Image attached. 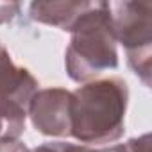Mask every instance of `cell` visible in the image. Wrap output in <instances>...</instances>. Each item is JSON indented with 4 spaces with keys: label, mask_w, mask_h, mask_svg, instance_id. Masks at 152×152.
Segmentation results:
<instances>
[{
    "label": "cell",
    "mask_w": 152,
    "mask_h": 152,
    "mask_svg": "<svg viewBox=\"0 0 152 152\" xmlns=\"http://www.w3.org/2000/svg\"><path fill=\"white\" fill-rule=\"evenodd\" d=\"M70 31L73 38L66 52V66L72 79H88L106 68L116 66L109 4H88Z\"/></svg>",
    "instance_id": "2"
},
{
    "label": "cell",
    "mask_w": 152,
    "mask_h": 152,
    "mask_svg": "<svg viewBox=\"0 0 152 152\" xmlns=\"http://www.w3.org/2000/svg\"><path fill=\"white\" fill-rule=\"evenodd\" d=\"M88 7V2L83 4H72V2H54V4H43L34 2L31 6V15L34 20L59 25L63 29H68L73 25V22L81 16V13Z\"/></svg>",
    "instance_id": "5"
},
{
    "label": "cell",
    "mask_w": 152,
    "mask_h": 152,
    "mask_svg": "<svg viewBox=\"0 0 152 152\" xmlns=\"http://www.w3.org/2000/svg\"><path fill=\"white\" fill-rule=\"evenodd\" d=\"M31 152H68V143H47Z\"/></svg>",
    "instance_id": "6"
},
{
    "label": "cell",
    "mask_w": 152,
    "mask_h": 152,
    "mask_svg": "<svg viewBox=\"0 0 152 152\" xmlns=\"http://www.w3.org/2000/svg\"><path fill=\"white\" fill-rule=\"evenodd\" d=\"M109 9H111L113 32L127 47L129 54L132 50L138 52V47H141L145 52H148L152 4L124 2V4H109ZM138 56H140V52H138Z\"/></svg>",
    "instance_id": "3"
},
{
    "label": "cell",
    "mask_w": 152,
    "mask_h": 152,
    "mask_svg": "<svg viewBox=\"0 0 152 152\" xmlns=\"http://www.w3.org/2000/svg\"><path fill=\"white\" fill-rule=\"evenodd\" d=\"M127 88L120 79L86 84L70 93V134L86 143L116 140L122 134Z\"/></svg>",
    "instance_id": "1"
},
{
    "label": "cell",
    "mask_w": 152,
    "mask_h": 152,
    "mask_svg": "<svg viewBox=\"0 0 152 152\" xmlns=\"http://www.w3.org/2000/svg\"><path fill=\"white\" fill-rule=\"evenodd\" d=\"M34 125L45 134H70V93L45 90L32 102Z\"/></svg>",
    "instance_id": "4"
}]
</instances>
